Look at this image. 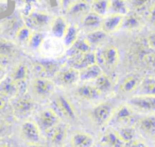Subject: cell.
<instances>
[{
    "instance_id": "cell-34",
    "label": "cell",
    "mask_w": 155,
    "mask_h": 147,
    "mask_svg": "<svg viewBox=\"0 0 155 147\" xmlns=\"http://www.w3.org/2000/svg\"><path fill=\"white\" fill-rule=\"evenodd\" d=\"M78 34H79V27L74 26V25H71L68 26L66 30V33L64 35V43L67 47H70L73 43L78 39Z\"/></svg>"
},
{
    "instance_id": "cell-40",
    "label": "cell",
    "mask_w": 155,
    "mask_h": 147,
    "mask_svg": "<svg viewBox=\"0 0 155 147\" xmlns=\"http://www.w3.org/2000/svg\"><path fill=\"white\" fill-rule=\"evenodd\" d=\"M149 2H150V0H129L130 5H131L132 9L135 12L139 11L141 9H144L148 5Z\"/></svg>"
},
{
    "instance_id": "cell-39",
    "label": "cell",
    "mask_w": 155,
    "mask_h": 147,
    "mask_svg": "<svg viewBox=\"0 0 155 147\" xmlns=\"http://www.w3.org/2000/svg\"><path fill=\"white\" fill-rule=\"evenodd\" d=\"M141 60L146 63L147 65L153 68L155 70V51H149V52H144L141 56Z\"/></svg>"
},
{
    "instance_id": "cell-17",
    "label": "cell",
    "mask_w": 155,
    "mask_h": 147,
    "mask_svg": "<svg viewBox=\"0 0 155 147\" xmlns=\"http://www.w3.org/2000/svg\"><path fill=\"white\" fill-rule=\"evenodd\" d=\"M29 74H30V70H29L28 65L25 64V63H20V64L16 65L13 68L11 74V78L17 83L18 87H19V85L25 84L27 79L29 78Z\"/></svg>"
},
{
    "instance_id": "cell-13",
    "label": "cell",
    "mask_w": 155,
    "mask_h": 147,
    "mask_svg": "<svg viewBox=\"0 0 155 147\" xmlns=\"http://www.w3.org/2000/svg\"><path fill=\"white\" fill-rule=\"evenodd\" d=\"M50 22L49 15L45 13H41V12H33V13L29 14L27 16L26 25L29 28H35V29H41L46 27Z\"/></svg>"
},
{
    "instance_id": "cell-31",
    "label": "cell",
    "mask_w": 155,
    "mask_h": 147,
    "mask_svg": "<svg viewBox=\"0 0 155 147\" xmlns=\"http://www.w3.org/2000/svg\"><path fill=\"white\" fill-rule=\"evenodd\" d=\"M15 51L16 48L13 43L5 39H0V58L8 59L13 56Z\"/></svg>"
},
{
    "instance_id": "cell-46",
    "label": "cell",
    "mask_w": 155,
    "mask_h": 147,
    "mask_svg": "<svg viewBox=\"0 0 155 147\" xmlns=\"http://www.w3.org/2000/svg\"><path fill=\"white\" fill-rule=\"evenodd\" d=\"M69 1H70V0H63V2H64V5H68Z\"/></svg>"
},
{
    "instance_id": "cell-29",
    "label": "cell",
    "mask_w": 155,
    "mask_h": 147,
    "mask_svg": "<svg viewBox=\"0 0 155 147\" xmlns=\"http://www.w3.org/2000/svg\"><path fill=\"white\" fill-rule=\"evenodd\" d=\"M138 89H139V92L141 95L155 96V79L150 78V77L142 79Z\"/></svg>"
},
{
    "instance_id": "cell-2",
    "label": "cell",
    "mask_w": 155,
    "mask_h": 147,
    "mask_svg": "<svg viewBox=\"0 0 155 147\" xmlns=\"http://www.w3.org/2000/svg\"><path fill=\"white\" fill-rule=\"evenodd\" d=\"M20 135L26 142L38 145L41 142V129L35 123L27 121L20 127Z\"/></svg>"
},
{
    "instance_id": "cell-26",
    "label": "cell",
    "mask_w": 155,
    "mask_h": 147,
    "mask_svg": "<svg viewBox=\"0 0 155 147\" xmlns=\"http://www.w3.org/2000/svg\"><path fill=\"white\" fill-rule=\"evenodd\" d=\"M106 36H107V33L104 32L102 29H98V30H94L91 32H89L86 35L85 39L88 42L89 45L93 47V46H98L100 44H102L105 41Z\"/></svg>"
},
{
    "instance_id": "cell-14",
    "label": "cell",
    "mask_w": 155,
    "mask_h": 147,
    "mask_svg": "<svg viewBox=\"0 0 155 147\" xmlns=\"http://www.w3.org/2000/svg\"><path fill=\"white\" fill-rule=\"evenodd\" d=\"M94 138L89 133L84 131H77L70 138L71 147H93Z\"/></svg>"
},
{
    "instance_id": "cell-21",
    "label": "cell",
    "mask_w": 155,
    "mask_h": 147,
    "mask_svg": "<svg viewBox=\"0 0 155 147\" xmlns=\"http://www.w3.org/2000/svg\"><path fill=\"white\" fill-rule=\"evenodd\" d=\"M142 81V78L139 75H130V76L125 77L124 80L121 83V91L125 92V93H130V92L135 91L138 89Z\"/></svg>"
},
{
    "instance_id": "cell-3",
    "label": "cell",
    "mask_w": 155,
    "mask_h": 147,
    "mask_svg": "<svg viewBox=\"0 0 155 147\" xmlns=\"http://www.w3.org/2000/svg\"><path fill=\"white\" fill-rule=\"evenodd\" d=\"M61 123L60 116L56 114V112L51 109H46L41 111L38 115V125L39 129L48 132L50 129L55 127L56 125Z\"/></svg>"
},
{
    "instance_id": "cell-9",
    "label": "cell",
    "mask_w": 155,
    "mask_h": 147,
    "mask_svg": "<svg viewBox=\"0 0 155 147\" xmlns=\"http://www.w3.org/2000/svg\"><path fill=\"white\" fill-rule=\"evenodd\" d=\"M34 68L36 69L38 77L46 78V77L55 76L56 73L60 70V64L55 61H38L35 64Z\"/></svg>"
},
{
    "instance_id": "cell-33",
    "label": "cell",
    "mask_w": 155,
    "mask_h": 147,
    "mask_svg": "<svg viewBox=\"0 0 155 147\" xmlns=\"http://www.w3.org/2000/svg\"><path fill=\"white\" fill-rule=\"evenodd\" d=\"M110 10L114 12V14L123 16L129 13V7L124 0H110Z\"/></svg>"
},
{
    "instance_id": "cell-44",
    "label": "cell",
    "mask_w": 155,
    "mask_h": 147,
    "mask_svg": "<svg viewBox=\"0 0 155 147\" xmlns=\"http://www.w3.org/2000/svg\"><path fill=\"white\" fill-rule=\"evenodd\" d=\"M5 107H7V98L5 96L0 95V112L2 110H5Z\"/></svg>"
},
{
    "instance_id": "cell-6",
    "label": "cell",
    "mask_w": 155,
    "mask_h": 147,
    "mask_svg": "<svg viewBox=\"0 0 155 147\" xmlns=\"http://www.w3.org/2000/svg\"><path fill=\"white\" fill-rule=\"evenodd\" d=\"M96 63H97V56L93 51L86 52V53H83V54H79V56H71L70 60H69L70 67L78 69V70L86 68V67L91 66L93 64H96Z\"/></svg>"
},
{
    "instance_id": "cell-7",
    "label": "cell",
    "mask_w": 155,
    "mask_h": 147,
    "mask_svg": "<svg viewBox=\"0 0 155 147\" xmlns=\"http://www.w3.org/2000/svg\"><path fill=\"white\" fill-rule=\"evenodd\" d=\"M91 115V118H93L98 125H100V126L105 125L110 119V117H112L113 109L108 104H101L93 109Z\"/></svg>"
},
{
    "instance_id": "cell-36",
    "label": "cell",
    "mask_w": 155,
    "mask_h": 147,
    "mask_svg": "<svg viewBox=\"0 0 155 147\" xmlns=\"http://www.w3.org/2000/svg\"><path fill=\"white\" fill-rule=\"evenodd\" d=\"M117 133L119 134L120 138L125 143V144L134 141L135 140V136H136L135 129L130 127V126H125V127L120 128L119 130H117Z\"/></svg>"
},
{
    "instance_id": "cell-47",
    "label": "cell",
    "mask_w": 155,
    "mask_h": 147,
    "mask_svg": "<svg viewBox=\"0 0 155 147\" xmlns=\"http://www.w3.org/2000/svg\"><path fill=\"white\" fill-rule=\"evenodd\" d=\"M0 147H8V146H5V145H1V144H0Z\"/></svg>"
},
{
    "instance_id": "cell-25",
    "label": "cell",
    "mask_w": 155,
    "mask_h": 147,
    "mask_svg": "<svg viewBox=\"0 0 155 147\" xmlns=\"http://www.w3.org/2000/svg\"><path fill=\"white\" fill-rule=\"evenodd\" d=\"M102 19L103 18L101 17V15H98V14L94 13V12H88L82 18V25L85 28H88V29L101 28Z\"/></svg>"
},
{
    "instance_id": "cell-19",
    "label": "cell",
    "mask_w": 155,
    "mask_h": 147,
    "mask_svg": "<svg viewBox=\"0 0 155 147\" xmlns=\"http://www.w3.org/2000/svg\"><path fill=\"white\" fill-rule=\"evenodd\" d=\"M142 25V18L137 12H132V13H127L124 15L122 22V28L127 29V30H136V29L140 28Z\"/></svg>"
},
{
    "instance_id": "cell-22",
    "label": "cell",
    "mask_w": 155,
    "mask_h": 147,
    "mask_svg": "<svg viewBox=\"0 0 155 147\" xmlns=\"http://www.w3.org/2000/svg\"><path fill=\"white\" fill-rule=\"evenodd\" d=\"M102 143L108 147H125V143L120 138L119 134L115 130H108L102 138Z\"/></svg>"
},
{
    "instance_id": "cell-35",
    "label": "cell",
    "mask_w": 155,
    "mask_h": 147,
    "mask_svg": "<svg viewBox=\"0 0 155 147\" xmlns=\"http://www.w3.org/2000/svg\"><path fill=\"white\" fill-rule=\"evenodd\" d=\"M91 9L98 15H104L110 10V0H94Z\"/></svg>"
},
{
    "instance_id": "cell-24",
    "label": "cell",
    "mask_w": 155,
    "mask_h": 147,
    "mask_svg": "<svg viewBox=\"0 0 155 147\" xmlns=\"http://www.w3.org/2000/svg\"><path fill=\"white\" fill-rule=\"evenodd\" d=\"M134 112L129 106H121L114 114V121L118 124H127L132 121Z\"/></svg>"
},
{
    "instance_id": "cell-27",
    "label": "cell",
    "mask_w": 155,
    "mask_h": 147,
    "mask_svg": "<svg viewBox=\"0 0 155 147\" xmlns=\"http://www.w3.org/2000/svg\"><path fill=\"white\" fill-rule=\"evenodd\" d=\"M67 28H68V25H67L66 20L63 17H61V16H58V17H56L55 19L53 20V22H52L51 31L54 36L61 39V37H64Z\"/></svg>"
},
{
    "instance_id": "cell-30",
    "label": "cell",
    "mask_w": 155,
    "mask_h": 147,
    "mask_svg": "<svg viewBox=\"0 0 155 147\" xmlns=\"http://www.w3.org/2000/svg\"><path fill=\"white\" fill-rule=\"evenodd\" d=\"M138 127L147 134L155 133V116H144L138 123Z\"/></svg>"
},
{
    "instance_id": "cell-12",
    "label": "cell",
    "mask_w": 155,
    "mask_h": 147,
    "mask_svg": "<svg viewBox=\"0 0 155 147\" xmlns=\"http://www.w3.org/2000/svg\"><path fill=\"white\" fill-rule=\"evenodd\" d=\"M124 16L120 14H110L102 19L101 29L106 33H113L122 26Z\"/></svg>"
},
{
    "instance_id": "cell-48",
    "label": "cell",
    "mask_w": 155,
    "mask_h": 147,
    "mask_svg": "<svg viewBox=\"0 0 155 147\" xmlns=\"http://www.w3.org/2000/svg\"><path fill=\"white\" fill-rule=\"evenodd\" d=\"M35 147H39V146H35Z\"/></svg>"
},
{
    "instance_id": "cell-38",
    "label": "cell",
    "mask_w": 155,
    "mask_h": 147,
    "mask_svg": "<svg viewBox=\"0 0 155 147\" xmlns=\"http://www.w3.org/2000/svg\"><path fill=\"white\" fill-rule=\"evenodd\" d=\"M44 39H44V35L41 34V33H39V32L32 33V36H31L28 45L30 46L32 49H38L41 46V44H43Z\"/></svg>"
},
{
    "instance_id": "cell-20",
    "label": "cell",
    "mask_w": 155,
    "mask_h": 147,
    "mask_svg": "<svg viewBox=\"0 0 155 147\" xmlns=\"http://www.w3.org/2000/svg\"><path fill=\"white\" fill-rule=\"evenodd\" d=\"M80 71V79L83 81H91V80H96L100 75H102V69L99 65L96 63L91 66L86 67V68L81 69Z\"/></svg>"
},
{
    "instance_id": "cell-18",
    "label": "cell",
    "mask_w": 155,
    "mask_h": 147,
    "mask_svg": "<svg viewBox=\"0 0 155 147\" xmlns=\"http://www.w3.org/2000/svg\"><path fill=\"white\" fill-rule=\"evenodd\" d=\"M101 58L104 64L110 67H114L119 61V52L114 46H106L101 51Z\"/></svg>"
},
{
    "instance_id": "cell-45",
    "label": "cell",
    "mask_w": 155,
    "mask_h": 147,
    "mask_svg": "<svg viewBox=\"0 0 155 147\" xmlns=\"http://www.w3.org/2000/svg\"><path fill=\"white\" fill-rule=\"evenodd\" d=\"M5 67L2 66V65L0 64V82L2 81V79L5 78Z\"/></svg>"
},
{
    "instance_id": "cell-5",
    "label": "cell",
    "mask_w": 155,
    "mask_h": 147,
    "mask_svg": "<svg viewBox=\"0 0 155 147\" xmlns=\"http://www.w3.org/2000/svg\"><path fill=\"white\" fill-rule=\"evenodd\" d=\"M32 89L34 94L39 98H47L53 93L54 91V83L47 78L37 77L33 81Z\"/></svg>"
},
{
    "instance_id": "cell-43",
    "label": "cell",
    "mask_w": 155,
    "mask_h": 147,
    "mask_svg": "<svg viewBox=\"0 0 155 147\" xmlns=\"http://www.w3.org/2000/svg\"><path fill=\"white\" fill-rule=\"evenodd\" d=\"M148 17H149V20H150L151 22L155 24V3L150 8V10H149V16Z\"/></svg>"
},
{
    "instance_id": "cell-8",
    "label": "cell",
    "mask_w": 155,
    "mask_h": 147,
    "mask_svg": "<svg viewBox=\"0 0 155 147\" xmlns=\"http://www.w3.org/2000/svg\"><path fill=\"white\" fill-rule=\"evenodd\" d=\"M48 133V140L52 147H61L67 135V126L64 124H58L55 127L50 129Z\"/></svg>"
},
{
    "instance_id": "cell-28",
    "label": "cell",
    "mask_w": 155,
    "mask_h": 147,
    "mask_svg": "<svg viewBox=\"0 0 155 147\" xmlns=\"http://www.w3.org/2000/svg\"><path fill=\"white\" fill-rule=\"evenodd\" d=\"M95 87L98 89V91L100 93H107L112 90L113 87V82L110 80V78L104 74L100 75L97 79L95 80Z\"/></svg>"
},
{
    "instance_id": "cell-4",
    "label": "cell",
    "mask_w": 155,
    "mask_h": 147,
    "mask_svg": "<svg viewBox=\"0 0 155 147\" xmlns=\"http://www.w3.org/2000/svg\"><path fill=\"white\" fill-rule=\"evenodd\" d=\"M55 78L58 83H60L63 87H69L77 83L80 79V71L72 67H67L64 69H60L56 73Z\"/></svg>"
},
{
    "instance_id": "cell-16",
    "label": "cell",
    "mask_w": 155,
    "mask_h": 147,
    "mask_svg": "<svg viewBox=\"0 0 155 147\" xmlns=\"http://www.w3.org/2000/svg\"><path fill=\"white\" fill-rule=\"evenodd\" d=\"M75 95L84 100H95L97 98H99L101 93L98 91V89L95 85L82 84L77 89Z\"/></svg>"
},
{
    "instance_id": "cell-11",
    "label": "cell",
    "mask_w": 155,
    "mask_h": 147,
    "mask_svg": "<svg viewBox=\"0 0 155 147\" xmlns=\"http://www.w3.org/2000/svg\"><path fill=\"white\" fill-rule=\"evenodd\" d=\"M35 104L33 99L28 95L19 96L15 99L13 104V108L17 114L19 115H27L33 111Z\"/></svg>"
},
{
    "instance_id": "cell-15",
    "label": "cell",
    "mask_w": 155,
    "mask_h": 147,
    "mask_svg": "<svg viewBox=\"0 0 155 147\" xmlns=\"http://www.w3.org/2000/svg\"><path fill=\"white\" fill-rule=\"evenodd\" d=\"M19 92V87L18 84L11 78H3L2 81L0 82V95L5 96V98H13Z\"/></svg>"
},
{
    "instance_id": "cell-42",
    "label": "cell",
    "mask_w": 155,
    "mask_h": 147,
    "mask_svg": "<svg viewBox=\"0 0 155 147\" xmlns=\"http://www.w3.org/2000/svg\"><path fill=\"white\" fill-rule=\"evenodd\" d=\"M125 146L127 147H146V145H144L142 142H140V141L134 140V141H132V142L125 144Z\"/></svg>"
},
{
    "instance_id": "cell-41",
    "label": "cell",
    "mask_w": 155,
    "mask_h": 147,
    "mask_svg": "<svg viewBox=\"0 0 155 147\" xmlns=\"http://www.w3.org/2000/svg\"><path fill=\"white\" fill-rule=\"evenodd\" d=\"M147 43L151 50L155 51V32H152L147 36Z\"/></svg>"
},
{
    "instance_id": "cell-32",
    "label": "cell",
    "mask_w": 155,
    "mask_h": 147,
    "mask_svg": "<svg viewBox=\"0 0 155 147\" xmlns=\"http://www.w3.org/2000/svg\"><path fill=\"white\" fill-rule=\"evenodd\" d=\"M89 5L86 2H77L70 5L68 10V14L70 16H82V18L89 12Z\"/></svg>"
},
{
    "instance_id": "cell-10",
    "label": "cell",
    "mask_w": 155,
    "mask_h": 147,
    "mask_svg": "<svg viewBox=\"0 0 155 147\" xmlns=\"http://www.w3.org/2000/svg\"><path fill=\"white\" fill-rule=\"evenodd\" d=\"M130 104L134 108H137L142 111L155 112V96H136L130 100Z\"/></svg>"
},
{
    "instance_id": "cell-23",
    "label": "cell",
    "mask_w": 155,
    "mask_h": 147,
    "mask_svg": "<svg viewBox=\"0 0 155 147\" xmlns=\"http://www.w3.org/2000/svg\"><path fill=\"white\" fill-rule=\"evenodd\" d=\"M91 51V46L88 44L86 39H78L72 45L69 47V54L70 56H79V54L86 53Z\"/></svg>"
},
{
    "instance_id": "cell-37",
    "label": "cell",
    "mask_w": 155,
    "mask_h": 147,
    "mask_svg": "<svg viewBox=\"0 0 155 147\" xmlns=\"http://www.w3.org/2000/svg\"><path fill=\"white\" fill-rule=\"evenodd\" d=\"M16 36H17V39L22 44H29V41H30L31 36H32V31H31V28H29L27 25H24V26L19 27L16 32Z\"/></svg>"
},
{
    "instance_id": "cell-1",
    "label": "cell",
    "mask_w": 155,
    "mask_h": 147,
    "mask_svg": "<svg viewBox=\"0 0 155 147\" xmlns=\"http://www.w3.org/2000/svg\"><path fill=\"white\" fill-rule=\"evenodd\" d=\"M54 109L58 116H62L69 121L75 118V111L71 102L64 95H58L54 99Z\"/></svg>"
}]
</instances>
